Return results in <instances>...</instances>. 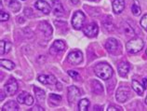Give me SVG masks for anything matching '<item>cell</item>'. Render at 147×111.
<instances>
[{
	"label": "cell",
	"instance_id": "cell-1",
	"mask_svg": "<svg viewBox=\"0 0 147 111\" xmlns=\"http://www.w3.org/2000/svg\"><path fill=\"white\" fill-rule=\"evenodd\" d=\"M94 73L100 79L107 80L112 78V76L114 74V70L110 64H108L106 63H100L95 66Z\"/></svg>",
	"mask_w": 147,
	"mask_h": 111
},
{
	"label": "cell",
	"instance_id": "cell-2",
	"mask_svg": "<svg viewBox=\"0 0 147 111\" xmlns=\"http://www.w3.org/2000/svg\"><path fill=\"white\" fill-rule=\"evenodd\" d=\"M144 47V40L139 37L132 38V39H130L129 42H127V44H126L127 51L129 53H131V54H134V53H137L140 51H142Z\"/></svg>",
	"mask_w": 147,
	"mask_h": 111
},
{
	"label": "cell",
	"instance_id": "cell-3",
	"mask_svg": "<svg viewBox=\"0 0 147 111\" xmlns=\"http://www.w3.org/2000/svg\"><path fill=\"white\" fill-rule=\"evenodd\" d=\"M86 21V16L85 14L80 10H77L73 15L72 18V25L76 30H79L83 27V25Z\"/></svg>",
	"mask_w": 147,
	"mask_h": 111
},
{
	"label": "cell",
	"instance_id": "cell-4",
	"mask_svg": "<svg viewBox=\"0 0 147 111\" xmlns=\"http://www.w3.org/2000/svg\"><path fill=\"white\" fill-rule=\"evenodd\" d=\"M18 88H19V86H18L16 79L11 78L7 80V82L5 84V86H4V91H5V93L7 95H14L17 93Z\"/></svg>",
	"mask_w": 147,
	"mask_h": 111
},
{
	"label": "cell",
	"instance_id": "cell-5",
	"mask_svg": "<svg viewBox=\"0 0 147 111\" xmlns=\"http://www.w3.org/2000/svg\"><path fill=\"white\" fill-rule=\"evenodd\" d=\"M67 61L71 64H74V66H76V64H81V63H82V61H83L82 51H74L70 52L68 54Z\"/></svg>",
	"mask_w": 147,
	"mask_h": 111
},
{
	"label": "cell",
	"instance_id": "cell-6",
	"mask_svg": "<svg viewBox=\"0 0 147 111\" xmlns=\"http://www.w3.org/2000/svg\"><path fill=\"white\" fill-rule=\"evenodd\" d=\"M129 88L124 87V86L119 87L117 91V94H115V99H117V101L120 102V103H124L129 99Z\"/></svg>",
	"mask_w": 147,
	"mask_h": 111
},
{
	"label": "cell",
	"instance_id": "cell-7",
	"mask_svg": "<svg viewBox=\"0 0 147 111\" xmlns=\"http://www.w3.org/2000/svg\"><path fill=\"white\" fill-rule=\"evenodd\" d=\"M83 32H84L85 35L88 37H94L98 35L99 27L95 22H92V24L85 26V27L83 28Z\"/></svg>",
	"mask_w": 147,
	"mask_h": 111
},
{
	"label": "cell",
	"instance_id": "cell-8",
	"mask_svg": "<svg viewBox=\"0 0 147 111\" xmlns=\"http://www.w3.org/2000/svg\"><path fill=\"white\" fill-rule=\"evenodd\" d=\"M17 101L20 104H24L26 106H32L34 104V98L31 94H29L26 91H22L20 95H18Z\"/></svg>",
	"mask_w": 147,
	"mask_h": 111
},
{
	"label": "cell",
	"instance_id": "cell-9",
	"mask_svg": "<svg viewBox=\"0 0 147 111\" xmlns=\"http://www.w3.org/2000/svg\"><path fill=\"white\" fill-rule=\"evenodd\" d=\"M65 49V43L63 40H55L49 49V52L51 54H58L61 51H63Z\"/></svg>",
	"mask_w": 147,
	"mask_h": 111
},
{
	"label": "cell",
	"instance_id": "cell-10",
	"mask_svg": "<svg viewBox=\"0 0 147 111\" xmlns=\"http://www.w3.org/2000/svg\"><path fill=\"white\" fill-rule=\"evenodd\" d=\"M80 91L77 87L76 86H70L68 87V101L70 103H74L77 98L80 96Z\"/></svg>",
	"mask_w": 147,
	"mask_h": 111
},
{
	"label": "cell",
	"instance_id": "cell-11",
	"mask_svg": "<svg viewBox=\"0 0 147 111\" xmlns=\"http://www.w3.org/2000/svg\"><path fill=\"white\" fill-rule=\"evenodd\" d=\"M34 7H36V9L42 11V12L46 15L49 14L50 10H51V7H50V5L48 2L44 1V0H38V1H36V4H34Z\"/></svg>",
	"mask_w": 147,
	"mask_h": 111
},
{
	"label": "cell",
	"instance_id": "cell-12",
	"mask_svg": "<svg viewBox=\"0 0 147 111\" xmlns=\"http://www.w3.org/2000/svg\"><path fill=\"white\" fill-rule=\"evenodd\" d=\"M38 81L44 85H52L57 84V79L53 75H40L38 76Z\"/></svg>",
	"mask_w": 147,
	"mask_h": 111
},
{
	"label": "cell",
	"instance_id": "cell-13",
	"mask_svg": "<svg viewBox=\"0 0 147 111\" xmlns=\"http://www.w3.org/2000/svg\"><path fill=\"white\" fill-rule=\"evenodd\" d=\"M52 12L55 16H61L64 13V9L63 7V4L61 3L60 0H54L52 3Z\"/></svg>",
	"mask_w": 147,
	"mask_h": 111
},
{
	"label": "cell",
	"instance_id": "cell-14",
	"mask_svg": "<svg viewBox=\"0 0 147 111\" xmlns=\"http://www.w3.org/2000/svg\"><path fill=\"white\" fill-rule=\"evenodd\" d=\"M105 48L109 52L114 53L118 49V41L115 38H109L105 43Z\"/></svg>",
	"mask_w": 147,
	"mask_h": 111
},
{
	"label": "cell",
	"instance_id": "cell-15",
	"mask_svg": "<svg viewBox=\"0 0 147 111\" xmlns=\"http://www.w3.org/2000/svg\"><path fill=\"white\" fill-rule=\"evenodd\" d=\"M113 9L115 14H120L125 9V1L124 0H114L113 4Z\"/></svg>",
	"mask_w": 147,
	"mask_h": 111
},
{
	"label": "cell",
	"instance_id": "cell-16",
	"mask_svg": "<svg viewBox=\"0 0 147 111\" xmlns=\"http://www.w3.org/2000/svg\"><path fill=\"white\" fill-rule=\"evenodd\" d=\"M117 70H118L119 76H122V78H126L127 73H129V64L126 62H122L118 64Z\"/></svg>",
	"mask_w": 147,
	"mask_h": 111
},
{
	"label": "cell",
	"instance_id": "cell-17",
	"mask_svg": "<svg viewBox=\"0 0 147 111\" xmlns=\"http://www.w3.org/2000/svg\"><path fill=\"white\" fill-rule=\"evenodd\" d=\"M39 29L46 37H50L52 35V28L47 22H42L39 24Z\"/></svg>",
	"mask_w": 147,
	"mask_h": 111
},
{
	"label": "cell",
	"instance_id": "cell-18",
	"mask_svg": "<svg viewBox=\"0 0 147 111\" xmlns=\"http://www.w3.org/2000/svg\"><path fill=\"white\" fill-rule=\"evenodd\" d=\"M3 111H18L19 110V105L15 101H9L3 106L2 108Z\"/></svg>",
	"mask_w": 147,
	"mask_h": 111
},
{
	"label": "cell",
	"instance_id": "cell-19",
	"mask_svg": "<svg viewBox=\"0 0 147 111\" xmlns=\"http://www.w3.org/2000/svg\"><path fill=\"white\" fill-rule=\"evenodd\" d=\"M131 84H132V89L136 91L139 95L144 94V90H145V87L144 85H142L140 82L137 81V80H135V79L132 80V83H131Z\"/></svg>",
	"mask_w": 147,
	"mask_h": 111
},
{
	"label": "cell",
	"instance_id": "cell-20",
	"mask_svg": "<svg viewBox=\"0 0 147 111\" xmlns=\"http://www.w3.org/2000/svg\"><path fill=\"white\" fill-rule=\"evenodd\" d=\"M91 90L94 93L100 94V93H102L103 88H102V85L99 81H97V80H92L91 81Z\"/></svg>",
	"mask_w": 147,
	"mask_h": 111
},
{
	"label": "cell",
	"instance_id": "cell-21",
	"mask_svg": "<svg viewBox=\"0 0 147 111\" xmlns=\"http://www.w3.org/2000/svg\"><path fill=\"white\" fill-rule=\"evenodd\" d=\"M34 94H36V97L38 101H44L45 98H46V94H45V91L43 90L39 89L37 87H34Z\"/></svg>",
	"mask_w": 147,
	"mask_h": 111
},
{
	"label": "cell",
	"instance_id": "cell-22",
	"mask_svg": "<svg viewBox=\"0 0 147 111\" xmlns=\"http://www.w3.org/2000/svg\"><path fill=\"white\" fill-rule=\"evenodd\" d=\"M131 11H132L133 15H135V16H139L142 13V9L137 0H134L133 1L132 6H131Z\"/></svg>",
	"mask_w": 147,
	"mask_h": 111
},
{
	"label": "cell",
	"instance_id": "cell-23",
	"mask_svg": "<svg viewBox=\"0 0 147 111\" xmlns=\"http://www.w3.org/2000/svg\"><path fill=\"white\" fill-rule=\"evenodd\" d=\"M90 106V101L88 99H81L78 103V109L80 111H87Z\"/></svg>",
	"mask_w": 147,
	"mask_h": 111
},
{
	"label": "cell",
	"instance_id": "cell-24",
	"mask_svg": "<svg viewBox=\"0 0 147 111\" xmlns=\"http://www.w3.org/2000/svg\"><path fill=\"white\" fill-rule=\"evenodd\" d=\"M9 7L10 10H12L13 12H18L21 9V4L19 3L16 0H10Z\"/></svg>",
	"mask_w": 147,
	"mask_h": 111
},
{
	"label": "cell",
	"instance_id": "cell-25",
	"mask_svg": "<svg viewBox=\"0 0 147 111\" xmlns=\"http://www.w3.org/2000/svg\"><path fill=\"white\" fill-rule=\"evenodd\" d=\"M0 64H1L2 67H5L6 69H7V70H12V69H14V67H15L14 63H12L9 60H3L2 59L1 61H0Z\"/></svg>",
	"mask_w": 147,
	"mask_h": 111
},
{
	"label": "cell",
	"instance_id": "cell-26",
	"mask_svg": "<svg viewBox=\"0 0 147 111\" xmlns=\"http://www.w3.org/2000/svg\"><path fill=\"white\" fill-rule=\"evenodd\" d=\"M123 31L127 36H133L134 35V31H133L132 27H131L127 22H124L123 24Z\"/></svg>",
	"mask_w": 147,
	"mask_h": 111
},
{
	"label": "cell",
	"instance_id": "cell-27",
	"mask_svg": "<svg viewBox=\"0 0 147 111\" xmlns=\"http://www.w3.org/2000/svg\"><path fill=\"white\" fill-rule=\"evenodd\" d=\"M49 101L52 103V104L54 105H57L59 104V103L61 101V97L60 96V95H57V94H50L49 95Z\"/></svg>",
	"mask_w": 147,
	"mask_h": 111
},
{
	"label": "cell",
	"instance_id": "cell-28",
	"mask_svg": "<svg viewBox=\"0 0 147 111\" xmlns=\"http://www.w3.org/2000/svg\"><path fill=\"white\" fill-rule=\"evenodd\" d=\"M140 24L142 25V27L144 28V29H145L146 31H147V14H145V15L142 16V18L141 19Z\"/></svg>",
	"mask_w": 147,
	"mask_h": 111
},
{
	"label": "cell",
	"instance_id": "cell-29",
	"mask_svg": "<svg viewBox=\"0 0 147 111\" xmlns=\"http://www.w3.org/2000/svg\"><path fill=\"white\" fill-rule=\"evenodd\" d=\"M68 75L71 76V78H73L74 79H78L80 78L79 74L77 73L76 71H74V70H69L68 71Z\"/></svg>",
	"mask_w": 147,
	"mask_h": 111
},
{
	"label": "cell",
	"instance_id": "cell-30",
	"mask_svg": "<svg viewBox=\"0 0 147 111\" xmlns=\"http://www.w3.org/2000/svg\"><path fill=\"white\" fill-rule=\"evenodd\" d=\"M9 18V15L7 14V12H4V11L1 10V13H0V21L1 22H5L7 21Z\"/></svg>",
	"mask_w": 147,
	"mask_h": 111
},
{
	"label": "cell",
	"instance_id": "cell-31",
	"mask_svg": "<svg viewBox=\"0 0 147 111\" xmlns=\"http://www.w3.org/2000/svg\"><path fill=\"white\" fill-rule=\"evenodd\" d=\"M5 49H6V41L1 40L0 41V53H1V55L5 54Z\"/></svg>",
	"mask_w": 147,
	"mask_h": 111
},
{
	"label": "cell",
	"instance_id": "cell-32",
	"mask_svg": "<svg viewBox=\"0 0 147 111\" xmlns=\"http://www.w3.org/2000/svg\"><path fill=\"white\" fill-rule=\"evenodd\" d=\"M11 48H12V45H11V43H9V42H7L6 41V49H5V53H7L9 52Z\"/></svg>",
	"mask_w": 147,
	"mask_h": 111
},
{
	"label": "cell",
	"instance_id": "cell-33",
	"mask_svg": "<svg viewBox=\"0 0 147 111\" xmlns=\"http://www.w3.org/2000/svg\"><path fill=\"white\" fill-rule=\"evenodd\" d=\"M32 12V10H31L30 9H24V14L26 15L27 17H32L33 16V13H31Z\"/></svg>",
	"mask_w": 147,
	"mask_h": 111
},
{
	"label": "cell",
	"instance_id": "cell-34",
	"mask_svg": "<svg viewBox=\"0 0 147 111\" xmlns=\"http://www.w3.org/2000/svg\"><path fill=\"white\" fill-rule=\"evenodd\" d=\"M107 110L108 111H119L120 109H118L117 108H115V106H108Z\"/></svg>",
	"mask_w": 147,
	"mask_h": 111
},
{
	"label": "cell",
	"instance_id": "cell-35",
	"mask_svg": "<svg viewBox=\"0 0 147 111\" xmlns=\"http://www.w3.org/2000/svg\"><path fill=\"white\" fill-rule=\"evenodd\" d=\"M32 111H34V110H39V111H44V108H41V106H34V108H32L31 109Z\"/></svg>",
	"mask_w": 147,
	"mask_h": 111
},
{
	"label": "cell",
	"instance_id": "cell-36",
	"mask_svg": "<svg viewBox=\"0 0 147 111\" xmlns=\"http://www.w3.org/2000/svg\"><path fill=\"white\" fill-rule=\"evenodd\" d=\"M144 86L145 88L147 87V79H144Z\"/></svg>",
	"mask_w": 147,
	"mask_h": 111
},
{
	"label": "cell",
	"instance_id": "cell-37",
	"mask_svg": "<svg viewBox=\"0 0 147 111\" xmlns=\"http://www.w3.org/2000/svg\"><path fill=\"white\" fill-rule=\"evenodd\" d=\"M4 100V93H3V91L1 93V101H3Z\"/></svg>",
	"mask_w": 147,
	"mask_h": 111
},
{
	"label": "cell",
	"instance_id": "cell-38",
	"mask_svg": "<svg viewBox=\"0 0 147 111\" xmlns=\"http://www.w3.org/2000/svg\"><path fill=\"white\" fill-rule=\"evenodd\" d=\"M145 103H146V105H147V96H146V98H145Z\"/></svg>",
	"mask_w": 147,
	"mask_h": 111
},
{
	"label": "cell",
	"instance_id": "cell-39",
	"mask_svg": "<svg viewBox=\"0 0 147 111\" xmlns=\"http://www.w3.org/2000/svg\"><path fill=\"white\" fill-rule=\"evenodd\" d=\"M90 1H95V0H90Z\"/></svg>",
	"mask_w": 147,
	"mask_h": 111
},
{
	"label": "cell",
	"instance_id": "cell-40",
	"mask_svg": "<svg viewBox=\"0 0 147 111\" xmlns=\"http://www.w3.org/2000/svg\"><path fill=\"white\" fill-rule=\"evenodd\" d=\"M146 55H147V49H146Z\"/></svg>",
	"mask_w": 147,
	"mask_h": 111
},
{
	"label": "cell",
	"instance_id": "cell-41",
	"mask_svg": "<svg viewBox=\"0 0 147 111\" xmlns=\"http://www.w3.org/2000/svg\"><path fill=\"white\" fill-rule=\"evenodd\" d=\"M22 1H24V0H22Z\"/></svg>",
	"mask_w": 147,
	"mask_h": 111
}]
</instances>
